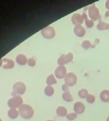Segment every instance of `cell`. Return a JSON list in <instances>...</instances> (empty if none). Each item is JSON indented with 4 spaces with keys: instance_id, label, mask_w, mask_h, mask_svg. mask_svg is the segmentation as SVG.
I'll return each mask as SVG.
<instances>
[{
    "instance_id": "6da1fadb",
    "label": "cell",
    "mask_w": 109,
    "mask_h": 121,
    "mask_svg": "<svg viewBox=\"0 0 109 121\" xmlns=\"http://www.w3.org/2000/svg\"><path fill=\"white\" fill-rule=\"evenodd\" d=\"M19 114L21 117H23L24 119H30L33 114H34V110L33 108L28 105V104H23L19 109Z\"/></svg>"
},
{
    "instance_id": "7a4b0ae2",
    "label": "cell",
    "mask_w": 109,
    "mask_h": 121,
    "mask_svg": "<svg viewBox=\"0 0 109 121\" xmlns=\"http://www.w3.org/2000/svg\"><path fill=\"white\" fill-rule=\"evenodd\" d=\"M23 104V98L21 95H13L8 100V106L9 109H19Z\"/></svg>"
},
{
    "instance_id": "3957f363",
    "label": "cell",
    "mask_w": 109,
    "mask_h": 121,
    "mask_svg": "<svg viewBox=\"0 0 109 121\" xmlns=\"http://www.w3.org/2000/svg\"><path fill=\"white\" fill-rule=\"evenodd\" d=\"M27 90L26 84L22 81H17L12 86V96L13 95H24Z\"/></svg>"
},
{
    "instance_id": "277c9868",
    "label": "cell",
    "mask_w": 109,
    "mask_h": 121,
    "mask_svg": "<svg viewBox=\"0 0 109 121\" xmlns=\"http://www.w3.org/2000/svg\"><path fill=\"white\" fill-rule=\"evenodd\" d=\"M55 33H56L55 32V28L53 26H45V27H44L41 30L42 36L44 38H45V39H51V38H53L55 36Z\"/></svg>"
},
{
    "instance_id": "5b68a950",
    "label": "cell",
    "mask_w": 109,
    "mask_h": 121,
    "mask_svg": "<svg viewBox=\"0 0 109 121\" xmlns=\"http://www.w3.org/2000/svg\"><path fill=\"white\" fill-rule=\"evenodd\" d=\"M73 60V54L71 52H69L68 54H62L59 58H58V64L59 65H64L65 63L70 62Z\"/></svg>"
},
{
    "instance_id": "8992f818",
    "label": "cell",
    "mask_w": 109,
    "mask_h": 121,
    "mask_svg": "<svg viewBox=\"0 0 109 121\" xmlns=\"http://www.w3.org/2000/svg\"><path fill=\"white\" fill-rule=\"evenodd\" d=\"M64 83L66 85L70 86H74L77 83V76L73 73V72H69L66 74L65 78H64Z\"/></svg>"
},
{
    "instance_id": "52a82bcc",
    "label": "cell",
    "mask_w": 109,
    "mask_h": 121,
    "mask_svg": "<svg viewBox=\"0 0 109 121\" xmlns=\"http://www.w3.org/2000/svg\"><path fill=\"white\" fill-rule=\"evenodd\" d=\"M88 16L93 21H96V20H98L100 18V11H99L98 8H96V6L94 4L91 7H89V9H88Z\"/></svg>"
},
{
    "instance_id": "ba28073f",
    "label": "cell",
    "mask_w": 109,
    "mask_h": 121,
    "mask_svg": "<svg viewBox=\"0 0 109 121\" xmlns=\"http://www.w3.org/2000/svg\"><path fill=\"white\" fill-rule=\"evenodd\" d=\"M66 68L64 65H59L56 69H55V77L57 78H64L65 76H66Z\"/></svg>"
},
{
    "instance_id": "9c48e42d",
    "label": "cell",
    "mask_w": 109,
    "mask_h": 121,
    "mask_svg": "<svg viewBox=\"0 0 109 121\" xmlns=\"http://www.w3.org/2000/svg\"><path fill=\"white\" fill-rule=\"evenodd\" d=\"M73 110H74V112H76L77 114H82L85 111V105L81 101H77L74 103Z\"/></svg>"
},
{
    "instance_id": "30bf717a",
    "label": "cell",
    "mask_w": 109,
    "mask_h": 121,
    "mask_svg": "<svg viewBox=\"0 0 109 121\" xmlns=\"http://www.w3.org/2000/svg\"><path fill=\"white\" fill-rule=\"evenodd\" d=\"M71 22L77 26V25H81L82 22H83V19H82V16L80 14V13H74L71 17Z\"/></svg>"
},
{
    "instance_id": "8fae6325",
    "label": "cell",
    "mask_w": 109,
    "mask_h": 121,
    "mask_svg": "<svg viewBox=\"0 0 109 121\" xmlns=\"http://www.w3.org/2000/svg\"><path fill=\"white\" fill-rule=\"evenodd\" d=\"M3 63H2V66L5 68V69H10V68H13L14 66V61L10 59H6V58H3Z\"/></svg>"
},
{
    "instance_id": "7c38bea8",
    "label": "cell",
    "mask_w": 109,
    "mask_h": 121,
    "mask_svg": "<svg viewBox=\"0 0 109 121\" xmlns=\"http://www.w3.org/2000/svg\"><path fill=\"white\" fill-rule=\"evenodd\" d=\"M74 33L79 37H82L85 34V29L82 25H77L74 27Z\"/></svg>"
},
{
    "instance_id": "4fadbf2b",
    "label": "cell",
    "mask_w": 109,
    "mask_h": 121,
    "mask_svg": "<svg viewBox=\"0 0 109 121\" xmlns=\"http://www.w3.org/2000/svg\"><path fill=\"white\" fill-rule=\"evenodd\" d=\"M27 60H28V59L23 54H19L16 57V62L20 65H25L26 63H27Z\"/></svg>"
},
{
    "instance_id": "5bb4252c",
    "label": "cell",
    "mask_w": 109,
    "mask_h": 121,
    "mask_svg": "<svg viewBox=\"0 0 109 121\" xmlns=\"http://www.w3.org/2000/svg\"><path fill=\"white\" fill-rule=\"evenodd\" d=\"M100 98L103 102H109V90H102L100 94Z\"/></svg>"
},
{
    "instance_id": "9a60e30c",
    "label": "cell",
    "mask_w": 109,
    "mask_h": 121,
    "mask_svg": "<svg viewBox=\"0 0 109 121\" xmlns=\"http://www.w3.org/2000/svg\"><path fill=\"white\" fill-rule=\"evenodd\" d=\"M56 113H57V115H59V116H66L68 112H67V110H66L65 107H64V106H59V107H57V109H56Z\"/></svg>"
},
{
    "instance_id": "2e32d148",
    "label": "cell",
    "mask_w": 109,
    "mask_h": 121,
    "mask_svg": "<svg viewBox=\"0 0 109 121\" xmlns=\"http://www.w3.org/2000/svg\"><path fill=\"white\" fill-rule=\"evenodd\" d=\"M8 115H9V117L10 119H15V118H17L20 114H19L18 109H9V110L8 111Z\"/></svg>"
},
{
    "instance_id": "e0dca14e",
    "label": "cell",
    "mask_w": 109,
    "mask_h": 121,
    "mask_svg": "<svg viewBox=\"0 0 109 121\" xmlns=\"http://www.w3.org/2000/svg\"><path fill=\"white\" fill-rule=\"evenodd\" d=\"M57 83V79H56V77L55 75H49L47 78H46V84L49 85V86H52L53 84H56Z\"/></svg>"
},
{
    "instance_id": "ac0fdd59",
    "label": "cell",
    "mask_w": 109,
    "mask_h": 121,
    "mask_svg": "<svg viewBox=\"0 0 109 121\" xmlns=\"http://www.w3.org/2000/svg\"><path fill=\"white\" fill-rule=\"evenodd\" d=\"M97 28L99 30H104V29H107L109 28V24L108 23H105L103 21H100L97 25Z\"/></svg>"
},
{
    "instance_id": "d6986e66",
    "label": "cell",
    "mask_w": 109,
    "mask_h": 121,
    "mask_svg": "<svg viewBox=\"0 0 109 121\" xmlns=\"http://www.w3.org/2000/svg\"><path fill=\"white\" fill-rule=\"evenodd\" d=\"M62 97H63V99H64V101H66V102H71V101L73 100V96H72V95L70 94V92H64V93L62 95Z\"/></svg>"
},
{
    "instance_id": "ffe728a7",
    "label": "cell",
    "mask_w": 109,
    "mask_h": 121,
    "mask_svg": "<svg viewBox=\"0 0 109 121\" xmlns=\"http://www.w3.org/2000/svg\"><path fill=\"white\" fill-rule=\"evenodd\" d=\"M54 92H55V90H54V88H53L52 86L47 85V86L45 87V94L47 96H51V95H53Z\"/></svg>"
},
{
    "instance_id": "44dd1931",
    "label": "cell",
    "mask_w": 109,
    "mask_h": 121,
    "mask_svg": "<svg viewBox=\"0 0 109 121\" xmlns=\"http://www.w3.org/2000/svg\"><path fill=\"white\" fill-rule=\"evenodd\" d=\"M89 94H88V91L86 90V89H81L79 92H78V95L81 97V98H86L87 97V95H88Z\"/></svg>"
},
{
    "instance_id": "7402d4cb",
    "label": "cell",
    "mask_w": 109,
    "mask_h": 121,
    "mask_svg": "<svg viewBox=\"0 0 109 121\" xmlns=\"http://www.w3.org/2000/svg\"><path fill=\"white\" fill-rule=\"evenodd\" d=\"M65 117H66V119H67V120L72 121V120H75V119L78 117V114H77L76 112H68V113H67V115H66Z\"/></svg>"
},
{
    "instance_id": "603a6c76",
    "label": "cell",
    "mask_w": 109,
    "mask_h": 121,
    "mask_svg": "<svg viewBox=\"0 0 109 121\" xmlns=\"http://www.w3.org/2000/svg\"><path fill=\"white\" fill-rule=\"evenodd\" d=\"M85 99H86V101H87L88 103L92 104V103H94V102H95V100H96V97H95V95H92V94H89Z\"/></svg>"
},
{
    "instance_id": "cb8c5ba5",
    "label": "cell",
    "mask_w": 109,
    "mask_h": 121,
    "mask_svg": "<svg viewBox=\"0 0 109 121\" xmlns=\"http://www.w3.org/2000/svg\"><path fill=\"white\" fill-rule=\"evenodd\" d=\"M90 46H91V43H90V41H88V40H85V41H83V42L82 43V47L84 48V49H88Z\"/></svg>"
},
{
    "instance_id": "d4e9b609",
    "label": "cell",
    "mask_w": 109,
    "mask_h": 121,
    "mask_svg": "<svg viewBox=\"0 0 109 121\" xmlns=\"http://www.w3.org/2000/svg\"><path fill=\"white\" fill-rule=\"evenodd\" d=\"M85 26H86L87 27H92V26H94V21L91 20V19H87V20L85 21Z\"/></svg>"
},
{
    "instance_id": "484cf974",
    "label": "cell",
    "mask_w": 109,
    "mask_h": 121,
    "mask_svg": "<svg viewBox=\"0 0 109 121\" xmlns=\"http://www.w3.org/2000/svg\"><path fill=\"white\" fill-rule=\"evenodd\" d=\"M27 64H28L29 66H34V65L36 64L35 59H34V58H29L28 60H27Z\"/></svg>"
},
{
    "instance_id": "4316f807",
    "label": "cell",
    "mask_w": 109,
    "mask_h": 121,
    "mask_svg": "<svg viewBox=\"0 0 109 121\" xmlns=\"http://www.w3.org/2000/svg\"><path fill=\"white\" fill-rule=\"evenodd\" d=\"M62 89H63L64 93V92H69V86H68V85H66L65 83L62 85Z\"/></svg>"
},
{
    "instance_id": "83f0119b",
    "label": "cell",
    "mask_w": 109,
    "mask_h": 121,
    "mask_svg": "<svg viewBox=\"0 0 109 121\" xmlns=\"http://www.w3.org/2000/svg\"><path fill=\"white\" fill-rule=\"evenodd\" d=\"M82 19H83L84 21H86V20L88 19V18H87V15H86L85 13H82Z\"/></svg>"
},
{
    "instance_id": "f1b7e54d",
    "label": "cell",
    "mask_w": 109,
    "mask_h": 121,
    "mask_svg": "<svg viewBox=\"0 0 109 121\" xmlns=\"http://www.w3.org/2000/svg\"><path fill=\"white\" fill-rule=\"evenodd\" d=\"M105 7H106V9L109 10V0H106V2H105Z\"/></svg>"
},
{
    "instance_id": "f546056e",
    "label": "cell",
    "mask_w": 109,
    "mask_h": 121,
    "mask_svg": "<svg viewBox=\"0 0 109 121\" xmlns=\"http://www.w3.org/2000/svg\"><path fill=\"white\" fill-rule=\"evenodd\" d=\"M105 15H106V16H107V17H109V10H108V11H106V12H105Z\"/></svg>"
},
{
    "instance_id": "4dcf8cb0",
    "label": "cell",
    "mask_w": 109,
    "mask_h": 121,
    "mask_svg": "<svg viewBox=\"0 0 109 121\" xmlns=\"http://www.w3.org/2000/svg\"><path fill=\"white\" fill-rule=\"evenodd\" d=\"M106 121H109V116H108V117L106 118Z\"/></svg>"
},
{
    "instance_id": "1f68e13d",
    "label": "cell",
    "mask_w": 109,
    "mask_h": 121,
    "mask_svg": "<svg viewBox=\"0 0 109 121\" xmlns=\"http://www.w3.org/2000/svg\"><path fill=\"white\" fill-rule=\"evenodd\" d=\"M46 121H53V120H46Z\"/></svg>"
}]
</instances>
